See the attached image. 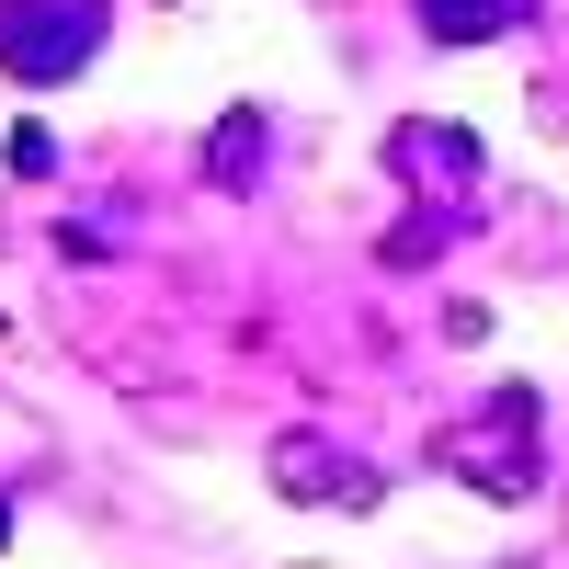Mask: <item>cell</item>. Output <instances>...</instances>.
Wrapping results in <instances>:
<instances>
[{
    "label": "cell",
    "instance_id": "obj_1",
    "mask_svg": "<svg viewBox=\"0 0 569 569\" xmlns=\"http://www.w3.org/2000/svg\"><path fill=\"white\" fill-rule=\"evenodd\" d=\"M103 46V0H0V69L12 80H69Z\"/></svg>",
    "mask_w": 569,
    "mask_h": 569
},
{
    "label": "cell",
    "instance_id": "obj_2",
    "mask_svg": "<svg viewBox=\"0 0 569 569\" xmlns=\"http://www.w3.org/2000/svg\"><path fill=\"white\" fill-rule=\"evenodd\" d=\"M433 456L456 467V479H479L490 501H525V490H536V399H525V388H501L479 421H456Z\"/></svg>",
    "mask_w": 569,
    "mask_h": 569
},
{
    "label": "cell",
    "instance_id": "obj_3",
    "mask_svg": "<svg viewBox=\"0 0 569 569\" xmlns=\"http://www.w3.org/2000/svg\"><path fill=\"white\" fill-rule=\"evenodd\" d=\"M273 479H284V501H376V467L365 456H330L319 433H284L273 445Z\"/></svg>",
    "mask_w": 569,
    "mask_h": 569
},
{
    "label": "cell",
    "instance_id": "obj_4",
    "mask_svg": "<svg viewBox=\"0 0 569 569\" xmlns=\"http://www.w3.org/2000/svg\"><path fill=\"white\" fill-rule=\"evenodd\" d=\"M421 23H433L445 46H490V34H512V12H525V0H410Z\"/></svg>",
    "mask_w": 569,
    "mask_h": 569
},
{
    "label": "cell",
    "instance_id": "obj_5",
    "mask_svg": "<svg viewBox=\"0 0 569 569\" xmlns=\"http://www.w3.org/2000/svg\"><path fill=\"white\" fill-rule=\"evenodd\" d=\"M206 182H228V194H240V182H262V114H228V126H217Z\"/></svg>",
    "mask_w": 569,
    "mask_h": 569
},
{
    "label": "cell",
    "instance_id": "obj_6",
    "mask_svg": "<svg viewBox=\"0 0 569 569\" xmlns=\"http://www.w3.org/2000/svg\"><path fill=\"white\" fill-rule=\"evenodd\" d=\"M399 160H410V171H445V182H467V137H399Z\"/></svg>",
    "mask_w": 569,
    "mask_h": 569
},
{
    "label": "cell",
    "instance_id": "obj_7",
    "mask_svg": "<svg viewBox=\"0 0 569 569\" xmlns=\"http://www.w3.org/2000/svg\"><path fill=\"white\" fill-rule=\"evenodd\" d=\"M12 171H23V182H46V171H58V137L23 126V137H12Z\"/></svg>",
    "mask_w": 569,
    "mask_h": 569
},
{
    "label": "cell",
    "instance_id": "obj_8",
    "mask_svg": "<svg viewBox=\"0 0 569 569\" xmlns=\"http://www.w3.org/2000/svg\"><path fill=\"white\" fill-rule=\"evenodd\" d=\"M0 547H12V501H0Z\"/></svg>",
    "mask_w": 569,
    "mask_h": 569
}]
</instances>
